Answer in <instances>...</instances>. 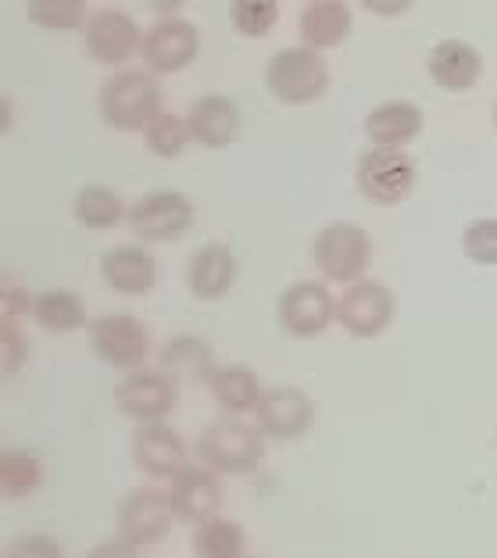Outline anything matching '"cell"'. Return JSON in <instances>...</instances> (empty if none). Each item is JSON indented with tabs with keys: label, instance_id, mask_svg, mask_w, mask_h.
<instances>
[{
	"label": "cell",
	"instance_id": "24",
	"mask_svg": "<svg viewBox=\"0 0 497 558\" xmlns=\"http://www.w3.org/2000/svg\"><path fill=\"white\" fill-rule=\"evenodd\" d=\"M208 395L215 404H219L222 415H247V412L258 409L265 387L258 384V376H254L251 365L229 362V365H219V369L211 373Z\"/></svg>",
	"mask_w": 497,
	"mask_h": 558
},
{
	"label": "cell",
	"instance_id": "23",
	"mask_svg": "<svg viewBox=\"0 0 497 558\" xmlns=\"http://www.w3.org/2000/svg\"><path fill=\"white\" fill-rule=\"evenodd\" d=\"M351 29H354V15L343 0H308L298 22L301 44L312 50L343 47L351 40Z\"/></svg>",
	"mask_w": 497,
	"mask_h": 558
},
{
	"label": "cell",
	"instance_id": "4",
	"mask_svg": "<svg viewBox=\"0 0 497 558\" xmlns=\"http://www.w3.org/2000/svg\"><path fill=\"white\" fill-rule=\"evenodd\" d=\"M354 183H359L362 197L373 201L379 208L401 205L419 183V165L408 155V147H379L368 144L359 165H354Z\"/></svg>",
	"mask_w": 497,
	"mask_h": 558
},
{
	"label": "cell",
	"instance_id": "29",
	"mask_svg": "<svg viewBox=\"0 0 497 558\" xmlns=\"http://www.w3.org/2000/svg\"><path fill=\"white\" fill-rule=\"evenodd\" d=\"M144 144L155 158H180L183 150L194 144V136H190V122L186 116H172V111H158L155 119H150V125L144 130Z\"/></svg>",
	"mask_w": 497,
	"mask_h": 558
},
{
	"label": "cell",
	"instance_id": "17",
	"mask_svg": "<svg viewBox=\"0 0 497 558\" xmlns=\"http://www.w3.org/2000/svg\"><path fill=\"white\" fill-rule=\"evenodd\" d=\"M175 505L169 494L161 490H136L122 501L119 512V530L125 541H133L136 548H147V544H158L175 523Z\"/></svg>",
	"mask_w": 497,
	"mask_h": 558
},
{
	"label": "cell",
	"instance_id": "20",
	"mask_svg": "<svg viewBox=\"0 0 497 558\" xmlns=\"http://www.w3.org/2000/svg\"><path fill=\"white\" fill-rule=\"evenodd\" d=\"M133 462L155 480H172L190 465L183 437L165 423H140L133 437Z\"/></svg>",
	"mask_w": 497,
	"mask_h": 558
},
{
	"label": "cell",
	"instance_id": "22",
	"mask_svg": "<svg viewBox=\"0 0 497 558\" xmlns=\"http://www.w3.org/2000/svg\"><path fill=\"white\" fill-rule=\"evenodd\" d=\"M365 136L368 144L379 147H408L412 140L423 133V108L408 97H390L365 116Z\"/></svg>",
	"mask_w": 497,
	"mask_h": 558
},
{
	"label": "cell",
	"instance_id": "38",
	"mask_svg": "<svg viewBox=\"0 0 497 558\" xmlns=\"http://www.w3.org/2000/svg\"><path fill=\"white\" fill-rule=\"evenodd\" d=\"M490 119H494V130H497V97H494V108H490Z\"/></svg>",
	"mask_w": 497,
	"mask_h": 558
},
{
	"label": "cell",
	"instance_id": "5",
	"mask_svg": "<svg viewBox=\"0 0 497 558\" xmlns=\"http://www.w3.org/2000/svg\"><path fill=\"white\" fill-rule=\"evenodd\" d=\"M368 262H373V240L359 222H326L312 240V265L326 283L348 287L354 279H365Z\"/></svg>",
	"mask_w": 497,
	"mask_h": 558
},
{
	"label": "cell",
	"instance_id": "27",
	"mask_svg": "<svg viewBox=\"0 0 497 558\" xmlns=\"http://www.w3.org/2000/svg\"><path fill=\"white\" fill-rule=\"evenodd\" d=\"M44 484V462L29 448H4L0 451V494L11 501L29 498Z\"/></svg>",
	"mask_w": 497,
	"mask_h": 558
},
{
	"label": "cell",
	"instance_id": "12",
	"mask_svg": "<svg viewBox=\"0 0 497 558\" xmlns=\"http://www.w3.org/2000/svg\"><path fill=\"white\" fill-rule=\"evenodd\" d=\"M276 315L279 326L287 329L290 337H318L326 333L329 326L337 323V298L329 294L323 283L315 279H301V283H290L276 301Z\"/></svg>",
	"mask_w": 497,
	"mask_h": 558
},
{
	"label": "cell",
	"instance_id": "26",
	"mask_svg": "<svg viewBox=\"0 0 497 558\" xmlns=\"http://www.w3.org/2000/svg\"><path fill=\"white\" fill-rule=\"evenodd\" d=\"M125 215H130V208L122 205V194L105 183H86L72 201V219L86 230H111Z\"/></svg>",
	"mask_w": 497,
	"mask_h": 558
},
{
	"label": "cell",
	"instance_id": "9",
	"mask_svg": "<svg viewBox=\"0 0 497 558\" xmlns=\"http://www.w3.org/2000/svg\"><path fill=\"white\" fill-rule=\"evenodd\" d=\"M114 404L133 423H165L180 404V384L165 369H133L114 387Z\"/></svg>",
	"mask_w": 497,
	"mask_h": 558
},
{
	"label": "cell",
	"instance_id": "25",
	"mask_svg": "<svg viewBox=\"0 0 497 558\" xmlns=\"http://www.w3.org/2000/svg\"><path fill=\"white\" fill-rule=\"evenodd\" d=\"M29 319L44 333H75L86 326V304L72 290H40L29 298Z\"/></svg>",
	"mask_w": 497,
	"mask_h": 558
},
{
	"label": "cell",
	"instance_id": "28",
	"mask_svg": "<svg viewBox=\"0 0 497 558\" xmlns=\"http://www.w3.org/2000/svg\"><path fill=\"white\" fill-rule=\"evenodd\" d=\"M190 548H194V558H244L247 537H244V530H240V523L215 515L194 526Z\"/></svg>",
	"mask_w": 497,
	"mask_h": 558
},
{
	"label": "cell",
	"instance_id": "16",
	"mask_svg": "<svg viewBox=\"0 0 497 558\" xmlns=\"http://www.w3.org/2000/svg\"><path fill=\"white\" fill-rule=\"evenodd\" d=\"M190 136L204 150H226L229 144H237L240 130H244V116L240 105L226 94H204L194 105L186 108Z\"/></svg>",
	"mask_w": 497,
	"mask_h": 558
},
{
	"label": "cell",
	"instance_id": "11",
	"mask_svg": "<svg viewBox=\"0 0 497 558\" xmlns=\"http://www.w3.org/2000/svg\"><path fill=\"white\" fill-rule=\"evenodd\" d=\"M83 47L97 65L122 69L133 54L144 47V29L130 11L119 8H100L83 25Z\"/></svg>",
	"mask_w": 497,
	"mask_h": 558
},
{
	"label": "cell",
	"instance_id": "37",
	"mask_svg": "<svg viewBox=\"0 0 497 558\" xmlns=\"http://www.w3.org/2000/svg\"><path fill=\"white\" fill-rule=\"evenodd\" d=\"M147 4L155 15H180V11L186 8V0H147Z\"/></svg>",
	"mask_w": 497,
	"mask_h": 558
},
{
	"label": "cell",
	"instance_id": "34",
	"mask_svg": "<svg viewBox=\"0 0 497 558\" xmlns=\"http://www.w3.org/2000/svg\"><path fill=\"white\" fill-rule=\"evenodd\" d=\"M0 348H4V376H15L25 359V337L19 329V319H4V333H0Z\"/></svg>",
	"mask_w": 497,
	"mask_h": 558
},
{
	"label": "cell",
	"instance_id": "14",
	"mask_svg": "<svg viewBox=\"0 0 497 558\" xmlns=\"http://www.w3.org/2000/svg\"><path fill=\"white\" fill-rule=\"evenodd\" d=\"M237 279H240V258L222 240L201 244L194 255H190L186 287L197 301H222L229 290L237 287Z\"/></svg>",
	"mask_w": 497,
	"mask_h": 558
},
{
	"label": "cell",
	"instance_id": "1",
	"mask_svg": "<svg viewBox=\"0 0 497 558\" xmlns=\"http://www.w3.org/2000/svg\"><path fill=\"white\" fill-rule=\"evenodd\" d=\"M100 122L119 133H144L161 108V83L150 69H114L97 94Z\"/></svg>",
	"mask_w": 497,
	"mask_h": 558
},
{
	"label": "cell",
	"instance_id": "39",
	"mask_svg": "<svg viewBox=\"0 0 497 558\" xmlns=\"http://www.w3.org/2000/svg\"><path fill=\"white\" fill-rule=\"evenodd\" d=\"M244 558H247V555H244ZM254 558H258V555H254Z\"/></svg>",
	"mask_w": 497,
	"mask_h": 558
},
{
	"label": "cell",
	"instance_id": "6",
	"mask_svg": "<svg viewBox=\"0 0 497 558\" xmlns=\"http://www.w3.org/2000/svg\"><path fill=\"white\" fill-rule=\"evenodd\" d=\"M197 211H194V201H190L183 190H147L140 194L125 222L136 240L144 244H172V240H183L194 226Z\"/></svg>",
	"mask_w": 497,
	"mask_h": 558
},
{
	"label": "cell",
	"instance_id": "2",
	"mask_svg": "<svg viewBox=\"0 0 497 558\" xmlns=\"http://www.w3.org/2000/svg\"><path fill=\"white\" fill-rule=\"evenodd\" d=\"M265 90L287 108H308L315 100H323L329 90V65L323 50H312L304 44L276 50L269 65H265Z\"/></svg>",
	"mask_w": 497,
	"mask_h": 558
},
{
	"label": "cell",
	"instance_id": "8",
	"mask_svg": "<svg viewBox=\"0 0 497 558\" xmlns=\"http://www.w3.org/2000/svg\"><path fill=\"white\" fill-rule=\"evenodd\" d=\"M90 348L111 369H144L155 354V337L150 329L133 319V315H100L90 323Z\"/></svg>",
	"mask_w": 497,
	"mask_h": 558
},
{
	"label": "cell",
	"instance_id": "30",
	"mask_svg": "<svg viewBox=\"0 0 497 558\" xmlns=\"http://www.w3.org/2000/svg\"><path fill=\"white\" fill-rule=\"evenodd\" d=\"M86 19V0H29V22L44 33H75Z\"/></svg>",
	"mask_w": 497,
	"mask_h": 558
},
{
	"label": "cell",
	"instance_id": "15",
	"mask_svg": "<svg viewBox=\"0 0 497 558\" xmlns=\"http://www.w3.org/2000/svg\"><path fill=\"white\" fill-rule=\"evenodd\" d=\"M426 72L437 90L469 94V90H476L483 80V54L469 40L451 36V40L433 44L429 58H426Z\"/></svg>",
	"mask_w": 497,
	"mask_h": 558
},
{
	"label": "cell",
	"instance_id": "35",
	"mask_svg": "<svg viewBox=\"0 0 497 558\" xmlns=\"http://www.w3.org/2000/svg\"><path fill=\"white\" fill-rule=\"evenodd\" d=\"M359 4L376 19H401V15L412 11L415 0H359Z\"/></svg>",
	"mask_w": 497,
	"mask_h": 558
},
{
	"label": "cell",
	"instance_id": "36",
	"mask_svg": "<svg viewBox=\"0 0 497 558\" xmlns=\"http://www.w3.org/2000/svg\"><path fill=\"white\" fill-rule=\"evenodd\" d=\"M86 558H140V548H136L133 541H125V537H119V541H100L97 548L86 551Z\"/></svg>",
	"mask_w": 497,
	"mask_h": 558
},
{
	"label": "cell",
	"instance_id": "18",
	"mask_svg": "<svg viewBox=\"0 0 497 558\" xmlns=\"http://www.w3.org/2000/svg\"><path fill=\"white\" fill-rule=\"evenodd\" d=\"M100 279L122 298H147L158 283V262L144 244L108 247L100 258Z\"/></svg>",
	"mask_w": 497,
	"mask_h": 558
},
{
	"label": "cell",
	"instance_id": "3",
	"mask_svg": "<svg viewBox=\"0 0 497 558\" xmlns=\"http://www.w3.org/2000/svg\"><path fill=\"white\" fill-rule=\"evenodd\" d=\"M197 459L219 476H244L265 459V434L258 423H244L240 415H222L201 429Z\"/></svg>",
	"mask_w": 497,
	"mask_h": 558
},
{
	"label": "cell",
	"instance_id": "33",
	"mask_svg": "<svg viewBox=\"0 0 497 558\" xmlns=\"http://www.w3.org/2000/svg\"><path fill=\"white\" fill-rule=\"evenodd\" d=\"M4 558H65V548L47 534H22L8 544Z\"/></svg>",
	"mask_w": 497,
	"mask_h": 558
},
{
	"label": "cell",
	"instance_id": "21",
	"mask_svg": "<svg viewBox=\"0 0 497 558\" xmlns=\"http://www.w3.org/2000/svg\"><path fill=\"white\" fill-rule=\"evenodd\" d=\"M158 369L169 373L175 384H204L219 369L215 348L197 333H175L158 348Z\"/></svg>",
	"mask_w": 497,
	"mask_h": 558
},
{
	"label": "cell",
	"instance_id": "31",
	"mask_svg": "<svg viewBox=\"0 0 497 558\" xmlns=\"http://www.w3.org/2000/svg\"><path fill=\"white\" fill-rule=\"evenodd\" d=\"M229 19L244 40H262L279 22V0H229Z\"/></svg>",
	"mask_w": 497,
	"mask_h": 558
},
{
	"label": "cell",
	"instance_id": "32",
	"mask_svg": "<svg viewBox=\"0 0 497 558\" xmlns=\"http://www.w3.org/2000/svg\"><path fill=\"white\" fill-rule=\"evenodd\" d=\"M462 255L480 269H497V215H480L465 226Z\"/></svg>",
	"mask_w": 497,
	"mask_h": 558
},
{
	"label": "cell",
	"instance_id": "13",
	"mask_svg": "<svg viewBox=\"0 0 497 558\" xmlns=\"http://www.w3.org/2000/svg\"><path fill=\"white\" fill-rule=\"evenodd\" d=\"M262 434L276 440H298L312 429L315 404L298 387H265V395L254 409Z\"/></svg>",
	"mask_w": 497,
	"mask_h": 558
},
{
	"label": "cell",
	"instance_id": "10",
	"mask_svg": "<svg viewBox=\"0 0 497 558\" xmlns=\"http://www.w3.org/2000/svg\"><path fill=\"white\" fill-rule=\"evenodd\" d=\"M393 308H398V304H393L390 287L365 276L343 287V294L337 298V323L348 329L351 337L373 340V337H384L390 329Z\"/></svg>",
	"mask_w": 497,
	"mask_h": 558
},
{
	"label": "cell",
	"instance_id": "19",
	"mask_svg": "<svg viewBox=\"0 0 497 558\" xmlns=\"http://www.w3.org/2000/svg\"><path fill=\"white\" fill-rule=\"evenodd\" d=\"M169 498L175 505V515L183 523H204V519H215L222 509V484L219 473L208 465H186L180 476L169 480Z\"/></svg>",
	"mask_w": 497,
	"mask_h": 558
},
{
	"label": "cell",
	"instance_id": "7",
	"mask_svg": "<svg viewBox=\"0 0 497 558\" xmlns=\"http://www.w3.org/2000/svg\"><path fill=\"white\" fill-rule=\"evenodd\" d=\"M197 54H201V33H197V25L183 15H158L144 29L140 58H144V69H150L155 75L183 72L194 65Z\"/></svg>",
	"mask_w": 497,
	"mask_h": 558
}]
</instances>
